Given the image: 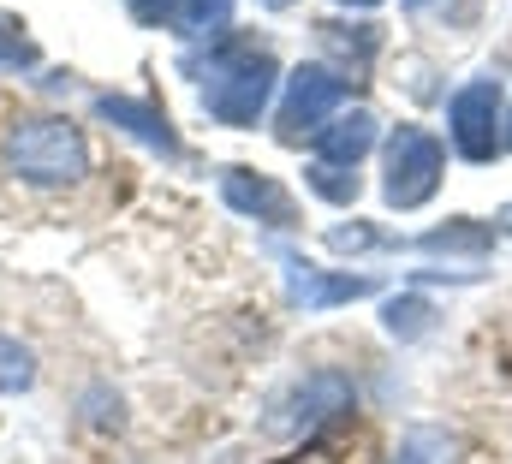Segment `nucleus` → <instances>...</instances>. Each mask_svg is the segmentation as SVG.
<instances>
[{
	"mask_svg": "<svg viewBox=\"0 0 512 464\" xmlns=\"http://www.w3.org/2000/svg\"><path fill=\"white\" fill-rule=\"evenodd\" d=\"M447 143L465 161H495L507 149V114H501V84L495 78H471L465 90H453L447 102Z\"/></svg>",
	"mask_w": 512,
	"mask_h": 464,
	"instance_id": "5",
	"label": "nucleus"
},
{
	"mask_svg": "<svg viewBox=\"0 0 512 464\" xmlns=\"http://www.w3.org/2000/svg\"><path fill=\"white\" fill-rule=\"evenodd\" d=\"M304 185H310L316 197H328L334 209H352V203H358V191H364V185H358V173L328 167V161H310V167H304Z\"/></svg>",
	"mask_w": 512,
	"mask_h": 464,
	"instance_id": "14",
	"label": "nucleus"
},
{
	"mask_svg": "<svg viewBox=\"0 0 512 464\" xmlns=\"http://www.w3.org/2000/svg\"><path fill=\"white\" fill-rule=\"evenodd\" d=\"M328 244L334 250H387L393 238L382 227H370V221H352V227H328Z\"/></svg>",
	"mask_w": 512,
	"mask_h": 464,
	"instance_id": "18",
	"label": "nucleus"
},
{
	"mask_svg": "<svg viewBox=\"0 0 512 464\" xmlns=\"http://www.w3.org/2000/svg\"><path fill=\"white\" fill-rule=\"evenodd\" d=\"M316 42L328 54H340L346 72H364L376 60V48H382V30L376 24H316Z\"/></svg>",
	"mask_w": 512,
	"mask_h": 464,
	"instance_id": "12",
	"label": "nucleus"
},
{
	"mask_svg": "<svg viewBox=\"0 0 512 464\" xmlns=\"http://www.w3.org/2000/svg\"><path fill=\"white\" fill-rule=\"evenodd\" d=\"M495 221H501V227H495V232H512V203H507V209H501V215H495Z\"/></svg>",
	"mask_w": 512,
	"mask_h": 464,
	"instance_id": "21",
	"label": "nucleus"
},
{
	"mask_svg": "<svg viewBox=\"0 0 512 464\" xmlns=\"http://www.w3.org/2000/svg\"><path fill=\"white\" fill-rule=\"evenodd\" d=\"M90 114L102 119V125H120L126 137H137L143 149H155V155H167V161H179V155H185V143H179L173 119L161 114L155 102H137V96H96V102H90Z\"/></svg>",
	"mask_w": 512,
	"mask_h": 464,
	"instance_id": "9",
	"label": "nucleus"
},
{
	"mask_svg": "<svg viewBox=\"0 0 512 464\" xmlns=\"http://www.w3.org/2000/svg\"><path fill=\"white\" fill-rule=\"evenodd\" d=\"M405 6H411V12H417V6H429V0H405Z\"/></svg>",
	"mask_w": 512,
	"mask_h": 464,
	"instance_id": "24",
	"label": "nucleus"
},
{
	"mask_svg": "<svg viewBox=\"0 0 512 464\" xmlns=\"http://www.w3.org/2000/svg\"><path fill=\"white\" fill-rule=\"evenodd\" d=\"M185 72L203 78V114L233 125V131H251L262 119V108H268V96H274V84H280L274 54L262 42L227 36V30L209 48V60H185Z\"/></svg>",
	"mask_w": 512,
	"mask_h": 464,
	"instance_id": "1",
	"label": "nucleus"
},
{
	"mask_svg": "<svg viewBox=\"0 0 512 464\" xmlns=\"http://www.w3.org/2000/svg\"><path fill=\"white\" fill-rule=\"evenodd\" d=\"M429 453H435V435H429V429H417V435H411V441L393 453V464H435Z\"/></svg>",
	"mask_w": 512,
	"mask_h": 464,
	"instance_id": "20",
	"label": "nucleus"
},
{
	"mask_svg": "<svg viewBox=\"0 0 512 464\" xmlns=\"http://www.w3.org/2000/svg\"><path fill=\"white\" fill-rule=\"evenodd\" d=\"M382 322H387L393 340H423V334L435 328V304H429V298H387Z\"/></svg>",
	"mask_w": 512,
	"mask_h": 464,
	"instance_id": "13",
	"label": "nucleus"
},
{
	"mask_svg": "<svg viewBox=\"0 0 512 464\" xmlns=\"http://www.w3.org/2000/svg\"><path fill=\"white\" fill-rule=\"evenodd\" d=\"M286 286H292V304H304V310H334V304H352V298L382 292L376 274L316 268V262H304V256H286Z\"/></svg>",
	"mask_w": 512,
	"mask_h": 464,
	"instance_id": "8",
	"label": "nucleus"
},
{
	"mask_svg": "<svg viewBox=\"0 0 512 464\" xmlns=\"http://www.w3.org/2000/svg\"><path fill=\"white\" fill-rule=\"evenodd\" d=\"M447 173V143L429 125H393L382 155V197L393 209H423L441 191Z\"/></svg>",
	"mask_w": 512,
	"mask_h": 464,
	"instance_id": "3",
	"label": "nucleus"
},
{
	"mask_svg": "<svg viewBox=\"0 0 512 464\" xmlns=\"http://www.w3.org/2000/svg\"><path fill=\"white\" fill-rule=\"evenodd\" d=\"M262 6H274V12H280V6H292V0H262Z\"/></svg>",
	"mask_w": 512,
	"mask_h": 464,
	"instance_id": "23",
	"label": "nucleus"
},
{
	"mask_svg": "<svg viewBox=\"0 0 512 464\" xmlns=\"http://www.w3.org/2000/svg\"><path fill=\"white\" fill-rule=\"evenodd\" d=\"M352 399H358V393H352V375H340V369H310L304 381H292V387L268 405L262 429L280 435V441H298V435H310L316 423L352 411Z\"/></svg>",
	"mask_w": 512,
	"mask_h": 464,
	"instance_id": "4",
	"label": "nucleus"
},
{
	"mask_svg": "<svg viewBox=\"0 0 512 464\" xmlns=\"http://www.w3.org/2000/svg\"><path fill=\"white\" fill-rule=\"evenodd\" d=\"M417 250H447V256H489L495 250V227L489 221H471V215H459V221H447V227H429L417 238Z\"/></svg>",
	"mask_w": 512,
	"mask_h": 464,
	"instance_id": "11",
	"label": "nucleus"
},
{
	"mask_svg": "<svg viewBox=\"0 0 512 464\" xmlns=\"http://www.w3.org/2000/svg\"><path fill=\"white\" fill-rule=\"evenodd\" d=\"M221 203H227L233 215L256 221V227H268V232L298 227L292 191H286L280 179H268V173H251V167H221Z\"/></svg>",
	"mask_w": 512,
	"mask_h": 464,
	"instance_id": "7",
	"label": "nucleus"
},
{
	"mask_svg": "<svg viewBox=\"0 0 512 464\" xmlns=\"http://www.w3.org/2000/svg\"><path fill=\"white\" fill-rule=\"evenodd\" d=\"M227 18H233V0H179V30L185 36H221Z\"/></svg>",
	"mask_w": 512,
	"mask_h": 464,
	"instance_id": "16",
	"label": "nucleus"
},
{
	"mask_svg": "<svg viewBox=\"0 0 512 464\" xmlns=\"http://www.w3.org/2000/svg\"><path fill=\"white\" fill-rule=\"evenodd\" d=\"M334 6H382V0H334Z\"/></svg>",
	"mask_w": 512,
	"mask_h": 464,
	"instance_id": "22",
	"label": "nucleus"
},
{
	"mask_svg": "<svg viewBox=\"0 0 512 464\" xmlns=\"http://www.w3.org/2000/svg\"><path fill=\"white\" fill-rule=\"evenodd\" d=\"M507 149H512V114H507Z\"/></svg>",
	"mask_w": 512,
	"mask_h": 464,
	"instance_id": "25",
	"label": "nucleus"
},
{
	"mask_svg": "<svg viewBox=\"0 0 512 464\" xmlns=\"http://www.w3.org/2000/svg\"><path fill=\"white\" fill-rule=\"evenodd\" d=\"M24 387H36V351L12 334H0V399L24 393Z\"/></svg>",
	"mask_w": 512,
	"mask_h": 464,
	"instance_id": "15",
	"label": "nucleus"
},
{
	"mask_svg": "<svg viewBox=\"0 0 512 464\" xmlns=\"http://www.w3.org/2000/svg\"><path fill=\"white\" fill-rule=\"evenodd\" d=\"M126 12L143 24V30H167V24H179V0H126Z\"/></svg>",
	"mask_w": 512,
	"mask_h": 464,
	"instance_id": "19",
	"label": "nucleus"
},
{
	"mask_svg": "<svg viewBox=\"0 0 512 464\" xmlns=\"http://www.w3.org/2000/svg\"><path fill=\"white\" fill-rule=\"evenodd\" d=\"M42 60V48L24 36V24L18 18H0V66H12V72H30Z\"/></svg>",
	"mask_w": 512,
	"mask_h": 464,
	"instance_id": "17",
	"label": "nucleus"
},
{
	"mask_svg": "<svg viewBox=\"0 0 512 464\" xmlns=\"http://www.w3.org/2000/svg\"><path fill=\"white\" fill-rule=\"evenodd\" d=\"M346 90H352V78L334 72V66H298V72H286V96H280V119H274L280 137H286V143L316 137L328 119L340 114Z\"/></svg>",
	"mask_w": 512,
	"mask_h": 464,
	"instance_id": "6",
	"label": "nucleus"
},
{
	"mask_svg": "<svg viewBox=\"0 0 512 464\" xmlns=\"http://www.w3.org/2000/svg\"><path fill=\"white\" fill-rule=\"evenodd\" d=\"M376 137H382L376 114H364V108L334 114L322 131H316V161H328V167H358V161L376 149Z\"/></svg>",
	"mask_w": 512,
	"mask_h": 464,
	"instance_id": "10",
	"label": "nucleus"
},
{
	"mask_svg": "<svg viewBox=\"0 0 512 464\" xmlns=\"http://www.w3.org/2000/svg\"><path fill=\"white\" fill-rule=\"evenodd\" d=\"M0 161L24 185H78L90 173V137L60 114H30V119H12L6 125Z\"/></svg>",
	"mask_w": 512,
	"mask_h": 464,
	"instance_id": "2",
	"label": "nucleus"
}]
</instances>
